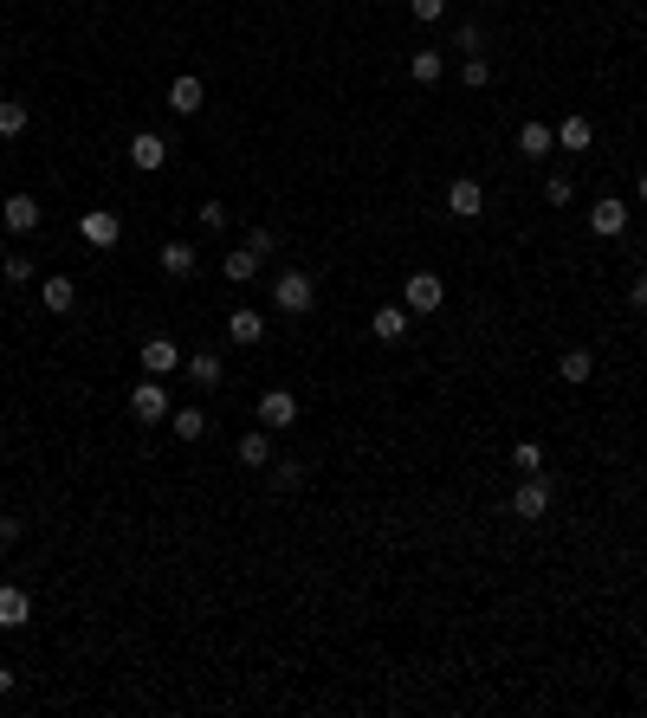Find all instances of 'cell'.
<instances>
[{"mask_svg":"<svg viewBox=\"0 0 647 718\" xmlns=\"http://www.w3.org/2000/svg\"><path fill=\"white\" fill-rule=\"evenodd\" d=\"M162 272H169V279H188V272H195L201 266V253H195V246H188V240H169V246H162Z\"/></svg>","mask_w":647,"mask_h":718,"instance_id":"cell-16","label":"cell"},{"mask_svg":"<svg viewBox=\"0 0 647 718\" xmlns=\"http://www.w3.org/2000/svg\"><path fill=\"white\" fill-rule=\"evenodd\" d=\"M518 149H525V156H550V149H557V130H550V123H538V117H531L525 130H518Z\"/></svg>","mask_w":647,"mask_h":718,"instance_id":"cell-20","label":"cell"},{"mask_svg":"<svg viewBox=\"0 0 647 718\" xmlns=\"http://www.w3.org/2000/svg\"><path fill=\"white\" fill-rule=\"evenodd\" d=\"M544 201H550V207H570V201H576L570 175H550V182H544Z\"/></svg>","mask_w":647,"mask_h":718,"instance_id":"cell-30","label":"cell"},{"mask_svg":"<svg viewBox=\"0 0 647 718\" xmlns=\"http://www.w3.org/2000/svg\"><path fill=\"white\" fill-rule=\"evenodd\" d=\"M26 123H33V110H26L20 98H0V136H7V143L26 136Z\"/></svg>","mask_w":647,"mask_h":718,"instance_id":"cell-26","label":"cell"},{"mask_svg":"<svg viewBox=\"0 0 647 718\" xmlns=\"http://www.w3.org/2000/svg\"><path fill=\"white\" fill-rule=\"evenodd\" d=\"M402 305L415 311V317L440 311V305H447V279H440V272H408V279H402Z\"/></svg>","mask_w":647,"mask_h":718,"instance_id":"cell-3","label":"cell"},{"mask_svg":"<svg viewBox=\"0 0 647 718\" xmlns=\"http://www.w3.org/2000/svg\"><path fill=\"white\" fill-rule=\"evenodd\" d=\"M272 311H279V317H311V311H318V279H311L305 266L279 272V279H272Z\"/></svg>","mask_w":647,"mask_h":718,"instance_id":"cell-1","label":"cell"},{"mask_svg":"<svg viewBox=\"0 0 647 718\" xmlns=\"http://www.w3.org/2000/svg\"><path fill=\"white\" fill-rule=\"evenodd\" d=\"M408 78H415V85H440V78H447V59H440V52H415V59H408Z\"/></svg>","mask_w":647,"mask_h":718,"instance_id":"cell-25","label":"cell"},{"mask_svg":"<svg viewBox=\"0 0 647 718\" xmlns=\"http://www.w3.org/2000/svg\"><path fill=\"white\" fill-rule=\"evenodd\" d=\"M169 434H175V440H188V447H195V440L208 434V408H195V402H188V408H175V414H169Z\"/></svg>","mask_w":647,"mask_h":718,"instance_id":"cell-15","label":"cell"},{"mask_svg":"<svg viewBox=\"0 0 647 718\" xmlns=\"http://www.w3.org/2000/svg\"><path fill=\"white\" fill-rule=\"evenodd\" d=\"M39 305H46V311H59V317H65V311H72V305H78V285H72V279H65V272H52V279H46V285H39Z\"/></svg>","mask_w":647,"mask_h":718,"instance_id":"cell-17","label":"cell"},{"mask_svg":"<svg viewBox=\"0 0 647 718\" xmlns=\"http://www.w3.org/2000/svg\"><path fill=\"white\" fill-rule=\"evenodd\" d=\"M227 337L240 343V350H253V343L266 337V317H259V311H233V317H227Z\"/></svg>","mask_w":647,"mask_h":718,"instance_id":"cell-19","label":"cell"},{"mask_svg":"<svg viewBox=\"0 0 647 718\" xmlns=\"http://www.w3.org/2000/svg\"><path fill=\"white\" fill-rule=\"evenodd\" d=\"M33 621V596L20 583H0V628H26Z\"/></svg>","mask_w":647,"mask_h":718,"instance_id":"cell-14","label":"cell"},{"mask_svg":"<svg viewBox=\"0 0 647 718\" xmlns=\"http://www.w3.org/2000/svg\"><path fill=\"white\" fill-rule=\"evenodd\" d=\"M628 305L647 317V272H635V279H628Z\"/></svg>","mask_w":647,"mask_h":718,"instance_id":"cell-36","label":"cell"},{"mask_svg":"<svg viewBox=\"0 0 647 718\" xmlns=\"http://www.w3.org/2000/svg\"><path fill=\"white\" fill-rule=\"evenodd\" d=\"M622 227H628V201H622V195H602L596 207H589V233H602V240H615Z\"/></svg>","mask_w":647,"mask_h":718,"instance_id":"cell-10","label":"cell"},{"mask_svg":"<svg viewBox=\"0 0 647 718\" xmlns=\"http://www.w3.org/2000/svg\"><path fill=\"white\" fill-rule=\"evenodd\" d=\"M201 104H208V85H201L195 72H182V78L169 85V110H175V117H195Z\"/></svg>","mask_w":647,"mask_h":718,"instance_id":"cell-12","label":"cell"},{"mask_svg":"<svg viewBox=\"0 0 647 718\" xmlns=\"http://www.w3.org/2000/svg\"><path fill=\"white\" fill-rule=\"evenodd\" d=\"M557 376L563 382H589V376H596V356H589V350H563L557 356Z\"/></svg>","mask_w":647,"mask_h":718,"instance_id":"cell-24","label":"cell"},{"mask_svg":"<svg viewBox=\"0 0 647 718\" xmlns=\"http://www.w3.org/2000/svg\"><path fill=\"white\" fill-rule=\"evenodd\" d=\"M220 272H227L233 285H253L259 279V253H253V246H233V253L220 259Z\"/></svg>","mask_w":647,"mask_h":718,"instance_id":"cell-18","label":"cell"},{"mask_svg":"<svg viewBox=\"0 0 647 718\" xmlns=\"http://www.w3.org/2000/svg\"><path fill=\"white\" fill-rule=\"evenodd\" d=\"M408 13H415L421 26H434V20H447V0H408Z\"/></svg>","mask_w":647,"mask_h":718,"instance_id":"cell-33","label":"cell"},{"mask_svg":"<svg viewBox=\"0 0 647 718\" xmlns=\"http://www.w3.org/2000/svg\"><path fill=\"white\" fill-rule=\"evenodd\" d=\"M447 214L453 220H479L486 214V188H479V175H453L447 182Z\"/></svg>","mask_w":647,"mask_h":718,"instance_id":"cell-6","label":"cell"},{"mask_svg":"<svg viewBox=\"0 0 647 718\" xmlns=\"http://www.w3.org/2000/svg\"><path fill=\"white\" fill-rule=\"evenodd\" d=\"M240 466H272V427H259V434L240 440Z\"/></svg>","mask_w":647,"mask_h":718,"instance_id":"cell-27","label":"cell"},{"mask_svg":"<svg viewBox=\"0 0 647 718\" xmlns=\"http://www.w3.org/2000/svg\"><path fill=\"white\" fill-rule=\"evenodd\" d=\"M0 279H7V285H26V279H33V259H20V253L0 259Z\"/></svg>","mask_w":647,"mask_h":718,"instance_id":"cell-32","label":"cell"},{"mask_svg":"<svg viewBox=\"0 0 647 718\" xmlns=\"http://www.w3.org/2000/svg\"><path fill=\"white\" fill-rule=\"evenodd\" d=\"M259 421H266L272 434L298 427V395H292V389H266V395H259Z\"/></svg>","mask_w":647,"mask_h":718,"instance_id":"cell-8","label":"cell"},{"mask_svg":"<svg viewBox=\"0 0 647 718\" xmlns=\"http://www.w3.org/2000/svg\"><path fill=\"white\" fill-rule=\"evenodd\" d=\"M453 46H460V52H486V39H479L473 20H460V26H453Z\"/></svg>","mask_w":647,"mask_h":718,"instance_id":"cell-34","label":"cell"},{"mask_svg":"<svg viewBox=\"0 0 647 718\" xmlns=\"http://www.w3.org/2000/svg\"><path fill=\"white\" fill-rule=\"evenodd\" d=\"M78 233H85L91 246H117V240H123V220L110 214V207H91V214L78 220Z\"/></svg>","mask_w":647,"mask_h":718,"instance_id":"cell-13","label":"cell"},{"mask_svg":"<svg viewBox=\"0 0 647 718\" xmlns=\"http://www.w3.org/2000/svg\"><path fill=\"white\" fill-rule=\"evenodd\" d=\"M130 169H143V175L169 169V143H162L156 130H136V136H130Z\"/></svg>","mask_w":647,"mask_h":718,"instance_id":"cell-9","label":"cell"},{"mask_svg":"<svg viewBox=\"0 0 647 718\" xmlns=\"http://www.w3.org/2000/svg\"><path fill=\"white\" fill-rule=\"evenodd\" d=\"M589 143H596V123L589 117H563L557 123V149H589Z\"/></svg>","mask_w":647,"mask_h":718,"instance_id":"cell-21","label":"cell"},{"mask_svg":"<svg viewBox=\"0 0 647 718\" xmlns=\"http://www.w3.org/2000/svg\"><path fill=\"white\" fill-rule=\"evenodd\" d=\"M13 693V667H0V699H7Z\"/></svg>","mask_w":647,"mask_h":718,"instance_id":"cell-38","label":"cell"},{"mask_svg":"<svg viewBox=\"0 0 647 718\" xmlns=\"http://www.w3.org/2000/svg\"><path fill=\"white\" fill-rule=\"evenodd\" d=\"M550 505H557V486H550L544 473H525V479H518V492H512V518L538 524V518H550Z\"/></svg>","mask_w":647,"mask_h":718,"instance_id":"cell-2","label":"cell"},{"mask_svg":"<svg viewBox=\"0 0 647 718\" xmlns=\"http://www.w3.org/2000/svg\"><path fill=\"white\" fill-rule=\"evenodd\" d=\"M408 324H415V311L408 305H376V317H369V330H376V343H402Z\"/></svg>","mask_w":647,"mask_h":718,"instance_id":"cell-11","label":"cell"},{"mask_svg":"<svg viewBox=\"0 0 647 718\" xmlns=\"http://www.w3.org/2000/svg\"><path fill=\"white\" fill-rule=\"evenodd\" d=\"M130 414H136V421H143V427H156V421H169V389H162V382L156 376H143V382H136V389H130Z\"/></svg>","mask_w":647,"mask_h":718,"instance_id":"cell-5","label":"cell"},{"mask_svg":"<svg viewBox=\"0 0 647 718\" xmlns=\"http://www.w3.org/2000/svg\"><path fill=\"white\" fill-rule=\"evenodd\" d=\"M635 195H641V201H647V169H641V182H635Z\"/></svg>","mask_w":647,"mask_h":718,"instance_id":"cell-39","label":"cell"},{"mask_svg":"<svg viewBox=\"0 0 647 718\" xmlns=\"http://www.w3.org/2000/svg\"><path fill=\"white\" fill-rule=\"evenodd\" d=\"M246 246L266 259V253H279V233H272V227H253V233H246Z\"/></svg>","mask_w":647,"mask_h":718,"instance_id":"cell-35","label":"cell"},{"mask_svg":"<svg viewBox=\"0 0 647 718\" xmlns=\"http://www.w3.org/2000/svg\"><path fill=\"white\" fill-rule=\"evenodd\" d=\"M20 531H26L20 518H0V544H20Z\"/></svg>","mask_w":647,"mask_h":718,"instance_id":"cell-37","label":"cell"},{"mask_svg":"<svg viewBox=\"0 0 647 718\" xmlns=\"http://www.w3.org/2000/svg\"><path fill=\"white\" fill-rule=\"evenodd\" d=\"M298 479H305V460H272V486L279 492H292Z\"/></svg>","mask_w":647,"mask_h":718,"instance_id":"cell-29","label":"cell"},{"mask_svg":"<svg viewBox=\"0 0 647 718\" xmlns=\"http://www.w3.org/2000/svg\"><path fill=\"white\" fill-rule=\"evenodd\" d=\"M39 220H46V207H39L33 195H7L0 201V227L7 233H39Z\"/></svg>","mask_w":647,"mask_h":718,"instance_id":"cell-7","label":"cell"},{"mask_svg":"<svg viewBox=\"0 0 647 718\" xmlns=\"http://www.w3.org/2000/svg\"><path fill=\"white\" fill-rule=\"evenodd\" d=\"M182 376L195 382V389H220V356H208V350H201V356H188V363H182Z\"/></svg>","mask_w":647,"mask_h":718,"instance_id":"cell-22","label":"cell"},{"mask_svg":"<svg viewBox=\"0 0 647 718\" xmlns=\"http://www.w3.org/2000/svg\"><path fill=\"white\" fill-rule=\"evenodd\" d=\"M188 363V356H182V343H175V337H149L143 343V350H136V369H143V376H175V369H182Z\"/></svg>","mask_w":647,"mask_h":718,"instance_id":"cell-4","label":"cell"},{"mask_svg":"<svg viewBox=\"0 0 647 718\" xmlns=\"http://www.w3.org/2000/svg\"><path fill=\"white\" fill-rule=\"evenodd\" d=\"M195 220H201V233H220V227H227V207H220V201H201Z\"/></svg>","mask_w":647,"mask_h":718,"instance_id":"cell-31","label":"cell"},{"mask_svg":"<svg viewBox=\"0 0 647 718\" xmlns=\"http://www.w3.org/2000/svg\"><path fill=\"white\" fill-rule=\"evenodd\" d=\"M460 85L466 91H486L492 85V59H486V52H466V59H460Z\"/></svg>","mask_w":647,"mask_h":718,"instance_id":"cell-23","label":"cell"},{"mask_svg":"<svg viewBox=\"0 0 647 718\" xmlns=\"http://www.w3.org/2000/svg\"><path fill=\"white\" fill-rule=\"evenodd\" d=\"M512 466H518V473H544V447H538V440H518V447H512Z\"/></svg>","mask_w":647,"mask_h":718,"instance_id":"cell-28","label":"cell"}]
</instances>
